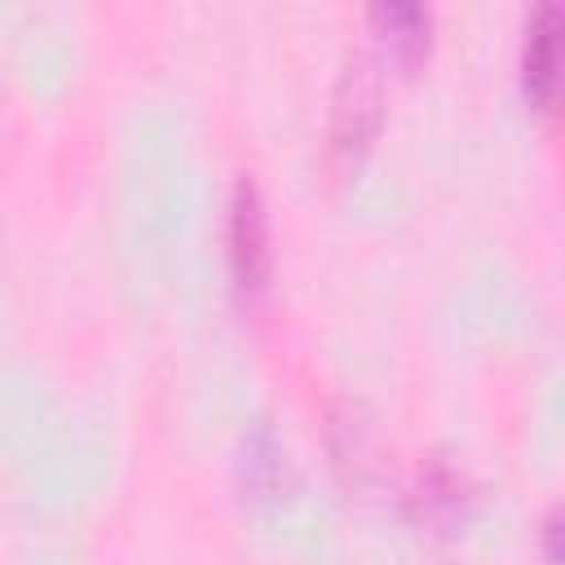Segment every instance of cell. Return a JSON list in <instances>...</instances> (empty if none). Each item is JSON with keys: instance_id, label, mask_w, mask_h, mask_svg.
Instances as JSON below:
<instances>
[{"instance_id": "1", "label": "cell", "mask_w": 565, "mask_h": 565, "mask_svg": "<svg viewBox=\"0 0 565 565\" xmlns=\"http://www.w3.org/2000/svg\"><path fill=\"white\" fill-rule=\"evenodd\" d=\"M230 274L243 296L265 291V278H269V221H265L260 190L247 177H238L230 199Z\"/></svg>"}, {"instance_id": "2", "label": "cell", "mask_w": 565, "mask_h": 565, "mask_svg": "<svg viewBox=\"0 0 565 565\" xmlns=\"http://www.w3.org/2000/svg\"><path fill=\"white\" fill-rule=\"evenodd\" d=\"M380 128V75L366 57H353L335 88V119L331 137L340 154H362Z\"/></svg>"}, {"instance_id": "3", "label": "cell", "mask_w": 565, "mask_h": 565, "mask_svg": "<svg viewBox=\"0 0 565 565\" xmlns=\"http://www.w3.org/2000/svg\"><path fill=\"white\" fill-rule=\"evenodd\" d=\"M556 35H561V9L543 4L525 26V53H521V84L530 106L547 110L556 93Z\"/></svg>"}, {"instance_id": "4", "label": "cell", "mask_w": 565, "mask_h": 565, "mask_svg": "<svg viewBox=\"0 0 565 565\" xmlns=\"http://www.w3.org/2000/svg\"><path fill=\"white\" fill-rule=\"evenodd\" d=\"M371 26L380 35V44L388 49V57L397 66H415L428 53V9L419 4H375L371 9Z\"/></svg>"}, {"instance_id": "5", "label": "cell", "mask_w": 565, "mask_h": 565, "mask_svg": "<svg viewBox=\"0 0 565 565\" xmlns=\"http://www.w3.org/2000/svg\"><path fill=\"white\" fill-rule=\"evenodd\" d=\"M459 503H463V494H459L455 472H446V468L424 472V481H419V508H424L428 521H455L459 516Z\"/></svg>"}, {"instance_id": "6", "label": "cell", "mask_w": 565, "mask_h": 565, "mask_svg": "<svg viewBox=\"0 0 565 565\" xmlns=\"http://www.w3.org/2000/svg\"><path fill=\"white\" fill-rule=\"evenodd\" d=\"M243 477L252 490H274L278 477H282V463H278V441L269 433H256L243 450Z\"/></svg>"}]
</instances>
